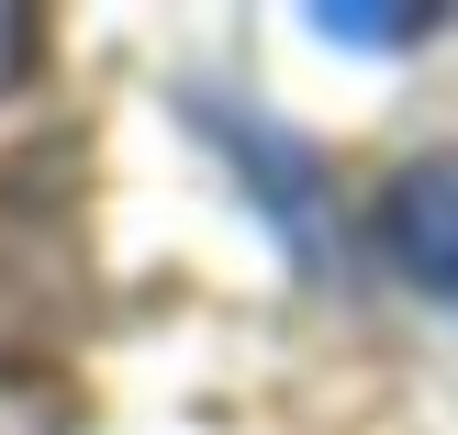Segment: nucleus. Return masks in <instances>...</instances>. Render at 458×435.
Masks as SVG:
<instances>
[{
  "label": "nucleus",
  "mask_w": 458,
  "mask_h": 435,
  "mask_svg": "<svg viewBox=\"0 0 458 435\" xmlns=\"http://www.w3.org/2000/svg\"><path fill=\"white\" fill-rule=\"evenodd\" d=\"M325 34H347V45H414V34H437V12H313Z\"/></svg>",
  "instance_id": "nucleus-2"
},
{
  "label": "nucleus",
  "mask_w": 458,
  "mask_h": 435,
  "mask_svg": "<svg viewBox=\"0 0 458 435\" xmlns=\"http://www.w3.org/2000/svg\"><path fill=\"white\" fill-rule=\"evenodd\" d=\"M22 67H34V22H22V12H0V89H12Z\"/></svg>",
  "instance_id": "nucleus-3"
},
{
  "label": "nucleus",
  "mask_w": 458,
  "mask_h": 435,
  "mask_svg": "<svg viewBox=\"0 0 458 435\" xmlns=\"http://www.w3.org/2000/svg\"><path fill=\"white\" fill-rule=\"evenodd\" d=\"M380 257L458 313V156H414V168L380 190Z\"/></svg>",
  "instance_id": "nucleus-1"
}]
</instances>
